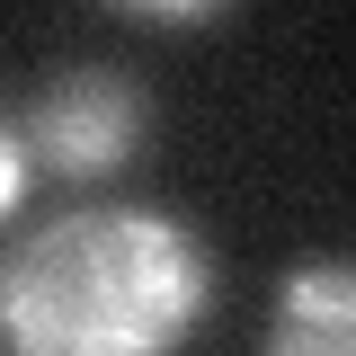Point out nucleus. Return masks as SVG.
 <instances>
[{"label": "nucleus", "mask_w": 356, "mask_h": 356, "mask_svg": "<svg viewBox=\"0 0 356 356\" xmlns=\"http://www.w3.org/2000/svg\"><path fill=\"white\" fill-rule=\"evenodd\" d=\"M18 187H27V143H18V134L0 125V214L18 205Z\"/></svg>", "instance_id": "4"}, {"label": "nucleus", "mask_w": 356, "mask_h": 356, "mask_svg": "<svg viewBox=\"0 0 356 356\" xmlns=\"http://www.w3.org/2000/svg\"><path fill=\"white\" fill-rule=\"evenodd\" d=\"M267 356H356V267H294L267 312Z\"/></svg>", "instance_id": "3"}, {"label": "nucleus", "mask_w": 356, "mask_h": 356, "mask_svg": "<svg viewBox=\"0 0 356 356\" xmlns=\"http://www.w3.org/2000/svg\"><path fill=\"white\" fill-rule=\"evenodd\" d=\"M205 303V241L143 205L63 214L0 259V339L18 356H170Z\"/></svg>", "instance_id": "1"}, {"label": "nucleus", "mask_w": 356, "mask_h": 356, "mask_svg": "<svg viewBox=\"0 0 356 356\" xmlns=\"http://www.w3.org/2000/svg\"><path fill=\"white\" fill-rule=\"evenodd\" d=\"M27 161L63 178H89V170H116L134 143H143V89L125 72H98V63H63L44 98L27 107Z\"/></svg>", "instance_id": "2"}]
</instances>
